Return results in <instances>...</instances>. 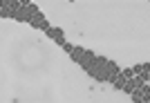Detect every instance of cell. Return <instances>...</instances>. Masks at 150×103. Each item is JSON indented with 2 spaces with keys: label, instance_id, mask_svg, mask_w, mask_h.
I'll list each match as a JSON object with an SVG mask.
<instances>
[{
  "label": "cell",
  "instance_id": "6da1fadb",
  "mask_svg": "<svg viewBox=\"0 0 150 103\" xmlns=\"http://www.w3.org/2000/svg\"><path fill=\"white\" fill-rule=\"evenodd\" d=\"M110 72H112V61H110V58H105V56H99V58H96V65H94L88 74L94 78V81L103 83V81H108V78H110Z\"/></svg>",
  "mask_w": 150,
  "mask_h": 103
},
{
  "label": "cell",
  "instance_id": "7a4b0ae2",
  "mask_svg": "<svg viewBox=\"0 0 150 103\" xmlns=\"http://www.w3.org/2000/svg\"><path fill=\"white\" fill-rule=\"evenodd\" d=\"M38 11H40L38 5L31 2L29 7H20V9H16V18H13V20H18V23H31V18H34Z\"/></svg>",
  "mask_w": 150,
  "mask_h": 103
},
{
  "label": "cell",
  "instance_id": "3957f363",
  "mask_svg": "<svg viewBox=\"0 0 150 103\" xmlns=\"http://www.w3.org/2000/svg\"><path fill=\"white\" fill-rule=\"evenodd\" d=\"M29 25L34 27V29H40V32H50V29H52L50 20L45 18V13H43V11H38L36 16L31 18V23H29Z\"/></svg>",
  "mask_w": 150,
  "mask_h": 103
},
{
  "label": "cell",
  "instance_id": "277c9868",
  "mask_svg": "<svg viewBox=\"0 0 150 103\" xmlns=\"http://www.w3.org/2000/svg\"><path fill=\"white\" fill-rule=\"evenodd\" d=\"M45 36H47V38H52L56 45L67 43V40H65V32H63V27H52L50 32H45Z\"/></svg>",
  "mask_w": 150,
  "mask_h": 103
},
{
  "label": "cell",
  "instance_id": "5b68a950",
  "mask_svg": "<svg viewBox=\"0 0 150 103\" xmlns=\"http://www.w3.org/2000/svg\"><path fill=\"white\" fill-rule=\"evenodd\" d=\"M96 58H99V54H94V52H90V49H88V54H85V56H83V61L79 63V65H81V70L90 72L94 65H96Z\"/></svg>",
  "mask_w": 150,
  "mask_h": 103
},
{
  "label": "cell",
  "instance_id": "8992f818",
  "mask_svg": "<svg viewBox=\"0 0 150 103\" xmlns=\"http://www.w3.org/2000/svg\"><path fill=\"white\" fill-rule=\"evenodd\" d=\"M141 85H144V83H141V81H139L137 76H132V78H128V81H125L123 92H125V94H132V92H134V90H139Z\"/></svg>",
  "mask_w": 150,
  "mask_h": 103
},
{
  "label": "cell",
  "instance_id": "52a82bcc",
  "mask_svg": "<svg viewBox=\"0 0 150 103\" xmlns=\"http://www.w3.org/2000/svg\"><path fill=\"white\" fill-rule=\"evenodd\" d=\"M85 54H88V49H85V47L76 45V47H74V52H72L69 56H72V61H74V63H81V61H83V56H85Z\"/></svg>",
  "mask_w": 150,
  "mask_h": 103
},
{
  "label": "cell",
  "instance_id": "ba28073f",
  "mask_svg": "<svg viewBox=\"0 0 150 103\" xmlns=\"http://www.w3.org/2000/svg\"><path fill=\"white\" fill-rule=\"evenodd\" d=\"M0 18H16V11L7 5H0Z\"/></svg>",
  "mask_w": 150,
  "mask_h": 103
},
{
  "label": "cell",
  "instance_id": "9c48e42d",
  "mask_svg": "<svg viewBox=\"0 0 150 103\" xmlns=\"http://www.w3.org/2000/svg\"><path fill=\"white\" fill-rule=\"evenodd\" d=\"M125 81H128V78H125L123 74H119V76L112 81V87H114V90H123V87H125Z\"/></svg>",
  "mask_w": 150,
  "mask_h": 103
},
{
  "label": "cell",
  "instance_id": "30bf717a",
  "mask_svg": "<svg viewBox=\"0 0 150 103\" xmlns=\"http://www.w3.org/2000/svg\"><path fill=\"white\" fill-rule=\"evenodd\" d=\"M130 101H132V103H146V97L141 94V90H134V92L130 94Z\"/></svg>",
  "mask_w": 150,
  "mask_h": 103
},
{
  "label": "cell",
  "instance_id": "8fae6325",
  "mask_svg": "<svg viewBox=\"0 0 150 103\" xmlns=\"http://www.w3.org/2000/svg\"><path fill=\"white\" fill-rule=\"evenodd\" d=\"M121 74H123L125 78H132V76H134V70H132V67H123V70H121Z\"/></svg>",
  "mask_w": 150,
  "mask_h": 103
},
{
  "label": "cell",
  "instance_id": "7c38bea8",
  "mask_svg": "<svg viewBox=\"0 0 150 103\" xmlns=\"http://www.w3.org/2000/svg\"><path fill=\"white\" fill-rule=\"evenodd\" d=\"M61 47H63V52H67V54H72V52H74V47H76V45H72V43H63Z\"/></svg>",
  "mask_w": 150,
  "mask_h": 103
},
{
  "label": "cell",
  "instance_id": "4fadbf2b",
  "mask_svg": "<svg viewBox=\"0 0 150 103\" xmlns=\"http://www.w3.org/2000/svg\"><path fill=\"white\" fill-rule=\"evenodd\" d=\"M139 81H141V83H148V78H150V72H141V74H139Z\"/></svg>",
  "mask_w": 150,
  "mask_h": 103
},
{
  "label": "cell",
  "instance_id": "5bb4252c",
  "mask_svg": "<svg viewBox=\"0 0 150 103\" xmlns=\"http://www.w3.org/2000/svg\"><path fill=\"white\" fill-rule=\"evenodd\" d=\"M132 70H134V76H139V74H141V72H144V67H141V63H139V65H134V67H132Z\"/></svg>",
  "mask_w": 150,
  "mask_h": 103
},
{
  "label": "cell",
  "instance_id": "9a60e30c",
  "mask_svg": "<svg viewBox=\"0 0 150 103\" xmlns=\"http://www.w3.org/2000/svg\"><path fill=\"white\" fill-rule=\"evenodd\" d=\"M141 67H144V72H150V63H141Z\"/></svg>",
  "mask_w": 150,
  "mask_h": 103
},
{
  "label": "cell",
  "instance_id": "2e32d148",
  "mask_svg": "<svg viewBox=\"0 0 150 103\" xmlns=\"http://www.w3.org/2000/svg\"><path fill=\"white\" fill-rule=\"evenodd\" d=\"M20 5H23V7H29V5H31V0H20Z\"/></svg>",
  "mask_w": 150,
  "mask_h": 103
},
{
  "label": "cell",
  "instance_id": "e0dca14e",
  "mask_svg": "<svg viewBox=\"0 0 150 103\" xmlns=\"http://www.w3.org/2000/svg\"><path fill=\"white\" fill-rule=\"evenodd\" d=\"M146 103H150V99H148V101H146Z\"/></svg>",
  "mask_w": 150,
  "mask_h": 103
}]
</instances>
